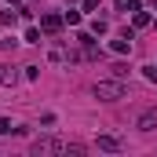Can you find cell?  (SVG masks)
Here are the masks:
<instances>
[{"label": "cell", "mask_w": 157, "mask_h": 157, "mask_svg": "<svg viewBox=\"0 0 157 157\" xmlns=\"http://www.w3.org/2000/svg\"><path fill=\"white\" fill-rule=\"evenodd\" d=\"M33 154H80V146H70V143H62V139H51V135H44L33 143Z\"/></svg>", "instance_id": "obj_1"}, {"label": "cell", "mask_w": 157, "mask_h": 157, "mask_svg": "<svg viewBox=\"0 0 157 157\" xmlns=\"http://www.w3.org/2000/svg\"><path fill=\"white\" fill-rule=\"evenodd\" d=\"M124 95H128V91H124V84H121L117 77L95 84V99H102V102H117V99H124Z\"/></svg>", "instance_id": "obj_2"}, {"label": "cell", "mask_w": 157, "mask_h": 157, "mask_svg": "<svg viewBox=\"0 0 157 157\" xmlns=\"http://www.w3.org/2000/svg\"><path fill=\"white\" fill-rule=\"evenodd\" d=\"M62 22H66V18H59V15H44V18H40V29H44V33H51V37H55V33H59V29H62Z\"/></svg>", "instance_id": "obj_3"}, {"label": "cell", "mask_w": 157, "mask_h": 157, "mask_svg": "<svg viewBox=\"0 0 157 157\" xmlns=\"http://www.w3.org/2000/svg\"><path fill=\"white\" fill-rule=\"evenodd\" d=\"M99 146H102V150H121L124 143H121L117 135H99Z\"/></svg>", "instance_id": "obj_4"}, {"label": "cell", "mask_w": 157, "mask_h": 157, "mask_svg": "<svg viewBox=\"0 0 157 157\" xmlns=\"http://www.w3.org/2000/svg\"><path fill=\"white\" fill-rule=\"evenodd\" d=\"M139 128H143V132H150V128H157V113H154V110L139 117Z\"/></svg>", "instance_id": "obj_5"}, {"label": "cell", "mask_w": 157, "mask_h": 157, "mask_svg": "<svg viewBox=\"0 0 157 157\" xmlns=\"http://www.w3.org/2000/svg\"><path fill=\"white\" fill-rule=\"evenodd\" d=\"M15 80H18V73H15L11 66H7V70H0V84H7V88H11Z\"/></svg>", "instance_id": "obj_6"}, {"label": "cell", "mask_w": 157, "mask_h": 157, "mask_svg": "<svg viewBox=\"0 0 157 157\" xmlns=\"http://www.w3.org/2000/svg\"><path fill=\"white\" fill-rule=\"evenodd\" d=\"M113 51H117V55H124V51H132V40H128V37L113 40Z\"/></svg>", "instance_id": "obj_7"}, {"label": "cell", "mask_w": 157, "mask_h": 157, "mask_svg": "<svg viewBox=\"0 0 157 157\" xmlns=\"http://www.w3.org/2000/svg\"><path fill=\"white\" fill-rule=\"evenodd\" d=\"M135 26H139V29L150 26V15H146V11H135Z\"/></svg>", "instance_id": "obj_8"}, {"label": "cell", "mask_w": 157, "mask_h": 157, "mask_svg": "<svg viewBox=\"0 0 157 157\" xmlns=\"http://www.w3.org/2000/svg\"><path fill=\"white\" fill-rule=\"evenodd\" d=\"M0 26H15V11H4L0 15Z\"/></svg>", "instance_id": "obj_9"}, {"label": "cell", "mask_w": 157, "mask_h": 157, "mask_svg": "<svg viewBox=\"0 0 157 157\" xmlns=\"http://www.w3.org/2000/svg\"><path fill=\"white\" fill-rule=\"evenodd\" d=\"M7 132H15V128H11V121H4V117H0V135H7Z\"/></svg>", "instance_id": "obj_10"}, {"label": "cell", "mask_w": 157, "mask_h": 157, "mask_svg": "<svg viewBox=\"0 0 157 157\" xmlns=\"http://www.w3.org/2000/svg\"><path fill=\"white\" fill-rule=\"evenodd\" d=\"M99 7V0H84V11H95Z\"/></svg>", "instance_id": "obj_11"}, {"label": "cell", "mask_w": 157, "mask_h": 157, "mask_svg": "<svg viewBox=\"0 0 157 157\" xmlns=\"http://www.w3.org/2000/svg\"><path fill=\"white\" fill-rule=\"evenodd\" d=\"M117 4H124V0H117Z\"/></svg>", "instance_id": "obj_12"}, {"label": "cell", "mask_w": 157, "mask_h": 157, "mask_svg": "<svg viewBox=\"0 0 157 157\" xmlns=\"http://www.w3.org/2000/svg\"><path fill=\"white\" fill-rule=\"evenodd\" d=\"M150 4H157V0H150Z\"/></svg>", "instance_id": "obj_13"}]
</instances>
